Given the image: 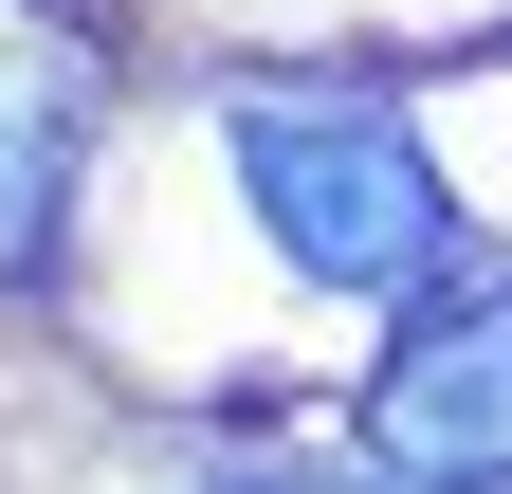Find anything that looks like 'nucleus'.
<instances>
[{
    "mask_svg": "<svg viewBox=\"0 0 512 494\" xmlns=\"http://www.w3.org/2000/svg\"><path fill=\"white\" fill-rule=\"evenodd\" d=\"M220 147H238L256 238H275L311 293H439V275H458V202H439V165H421V129L384 92H348V74L238 92Z\"/></svg>",
    "mask_w": 512,
    "mask_h": 494,
    "instance_id": "obj_1",
    "label": "nucleus"
},
{
    "mask_svg": "<svg viewBox=\"0 0 512 494\" xmlns=\"http://www.w3.org/2000/svg\"><path fill=\"white\" fill-rule=\"evenodd\" d=\"M384 458L421 494H512V275L421 293V330L384 348Z\"/></svg>",
    "mask_w": 512,
    "mask_h": 494,
    "instance_id": "obj_2",
    "label": "nucleus"
},
{
    "mask_svg": "<svg viewBox=\"0 0 512 494\" xmlns=\"http://www.w3.org/2000/svg\"><path fill=\"white\" fill-rule=\"evenodd\" d=\"M74 147H92V92L0 74V275H55V220H74Z\"/></svg>",
    "mask_w": 512,
    "mask_h": 494,
    "instance_id": "obj_3",
    "label": "nucleus"
},
{
    "mask_svg": "<svg viewBox=\"0 0 512 494\" xmlns=\"http://www.w3.org/2000/svg\"><path fill=\"white\" fill-rule=\"evenodd\" d=\"M202 494H403V476H348V458H220Z\"/></svg>",
    "mask_w": 512,
    "mask_h": 494,
    "instance_id": "obj_4",
    "label": "nucleus"
}]
</instances>
